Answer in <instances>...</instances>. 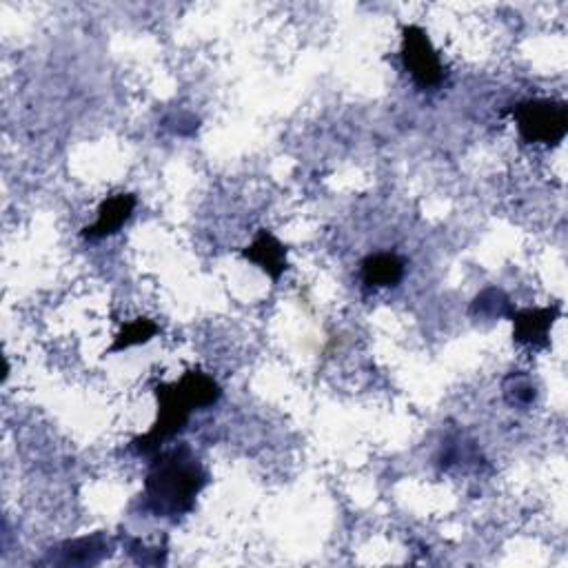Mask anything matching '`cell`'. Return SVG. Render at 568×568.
I'll use <instances>...</instances> for the list:
<instances>
[{
  "instance_id": "6da1fadb",
  "label": "cell",
  "mask_w": 568,
  "mask_h": 568,
  "mask_svg": "<svg viewBox=\"0 0 568 568\" xmlns=\"http://www.w3.org/2000/svg\"><path fill=\"white\" fill-rule=\"evenodd\" d=\"M207 482L205 466L191 455L187 446L156 453L145 480L149 511L158 517L187 515Z\"/></svg>"
},
{
  "instance_id": "7a4b0ae2",
  "label": "cell",
  "mask_w": 568,
  "mask_h": 568,
  "mask_svg": "<svg viewBox=\"0 0 568 568\" xmlns=\"http://www.w3.org/2000/svg\"><path fill=\"white\" fill-rule=\"evenodd\" d=\"M156 400H158L156 422L151 424V429L145 435H140V438L131 442V449L140 455L158 453L162 444L185 431L189 415L194 411V404H191V400L187 398V393L180 387V382L158 384Z\"/></svg>"
},
{
  "instance_id": "3957f363",
  "label": "cell",
  "mask_w": 568,
  "mask_h": 568,
  "mask_svg": "<svg viewBox=\"0 0 568 568\" xmlns=\"http://www.w3.org/2000/svg\"><path fill=\"white\" fill-rule=\"evenodd\" d=\"M511 114L522 138L531 145L555 147L568 134V107L560 100H526V103L515 105Z\"/></svg>"
},
{
  "instance_id": "277c9868",
  "label": "cell",
  "mask_w": 568,
  "mask_h": 568,
  "mask_svg": "<svg viewBox=\"0 0 568 568\" xmlns=\"http://www.w3.org/2000/svg\"><path fill=\"white\" fill-rule=\"evenodd\" d=\"M402 63L409 71L415 85L422 89L438 87L444 80V65L435 52L429 34L418 25H407L402 29Z\"/></svg>"
},
{
  "instance_id": "5b68a950",
  "label": "cell",
  "mask_w": 568,
  "mask_h": 568,
  "mask_svg": "<svg viewBox=\"0 0 568 568\" xmlns=\"http://www.w3.org/2000/svg\"><path fill=\"white\" fill-rule=\"evenodd\" d=\"M562 316V304L555 302L551 307L537 309H522L513 311V340L522 347L529 349H546L551 344V329L553 324Z\"/></svg>"
},
{
  "instance_id": "8992f818",
  "label": "cell",
  "mask_w": 568,
  "mask_h": 568,
  "mask_svg": "<svg viewBox=\"0 0 568 568\" xmlns=\"http://www.w3.org/2000/svg\"><path fill=\"white\" fill-rule=\"evenodd\" d=\"M242 258L260 267L271 280H280L282 273L289 269L287 247L267 229H260L256 240L247 249H242Z\"/></svg>"
},
{
  "instance_id": "52a82bcc",
  "label": "cell",
  "mask_w": 568,
  "mask_h": 568,
  "mask_svg": "<svg viewBox=\"0 0 568 568\" xmlns=\"http://www.w3.org/2000/svg\"><path fill=\"white\" fill-rule=\"evenodd\" d=\"M136 209V196L134 194H116L107 198L98 209V218L91 227L83 229V238L87 240H100L107 236H114L120 227L131 218Z\"/></svg>"
},
{
  "instance_id": "ba28073f",
  "label": "cell",
  "mask_w": 568,
  "mask_h": 568,
  "mask_svg": "<svg viewBox=\"0 0 568 568\" xmlns=\"http://www.w3.org/2000/svg\"><path fill=\"white\" fill-rule=\"evenodd\" d=\"M404 278V260L395 253H373L362 260V280L369 287H395Z\"/></svg>"
},
{
  "instance_id": "9c48e42d",
  "label": "cell",
  "mask_w": 568,
  "mask_h": 568,
  "mask_svg": "<svg viewBox=\"0 0 568 568\" xmlns=\"http://www.w3.org/2000/svg\"><path fill=\"white\" fill-rule=\"evenodd\" d=\"M60 555V564H78V566H91L98 564L103 557L109 555V544L100 533L91 535V537H78V540L65 542L58 549Z\"/></svg>"
},
{
  "instance_id": "30bf717a",
  "label": "cell",
  "mask_w": 568,
  "mask_h": 568,
  "mask_svg": "<svg viewBox=\"0 0 568 568\" xmlns=\"http://www.w3.org/2000/svg\"><path fill=\"white\" fill-rule=\"evenodd\" d=\"M178 382L180 387L185 389L191 404H194V409L213 407V404L222 398L220 384L200 369H189Z\"/></svg>"
},
{
  "instance_id": "8fae6325",
  "label": "cell",
  "mask_w": 568,
  "mask_h": 568,
  "mask_svg": "<svg viewBox=\"0 0 568 568\" xmlns=\"http://www.w3.org/2000/svg\"><path fill=\"white\" fill-rule=\"evenodd\" d=\"M513 302L511 298L506 296L502 289L497 287H489L484 289L478 298L473 300L471 304V316L478 318H489V320H497V318H511L513 316Z\"/></svg>"
},
{
  "instance_id": "7c38bea8",
  "label": "cell",
  "mask_w": 568,
  "mask_h": 568,
  "mask_svg": "<svg viewBox=\"0 0 568 568\" xmlns=\"http://www.w3.org/2000/svg\"><path fill=\"white\" fill-rule=\"evenodd\" d=\"M158 324L149 318H136L127 324H123V329L118 331V336L114 344L107 349L109 353H118L131 347H138V344H147L151 338L158 336Z\"/></svg>"
},
{
  "instance_id": "4fadbf2b",
  "label": "cell",
  "mask_w": 568,
  "mask_h": 568,
  "mask_svg": "<svg viewBox=\"0 0 568 568\" xmlns=\"http://www.w3.org/2000/svg\"><path fill=\"white\" fill-rule=\"evenodd\" d=\"M502 393H504V400L509 402L511 407H520V409L531 407L537 395L533 380L522 371L506 375L502 382Z\"/></svg>"
},
{
  "instance_id": "5bb4252c",
  "label": "cell",
  "mask_w": 568,
  "mask_h": 568,
  "mask_svg": "<svg viewBox=\"0 0 568 568\" xmlns=\"http://www.w3.org/2000/svg\"><path fill=\"white\" fill-rule=\"evenodd\" d=\"M127 553L134 557L136 564H142V566L165 564V549H147L145 544H142L140 540H134V537H129L127 540Z\"/></svg>"
},
{
  "instance_id": "9a60e30c",
  "label": "cell",
  "mask_w": 568,
  "mask_h": 568,
  "mask_svg": "<svg viewBox=\"0 0 568 568\" xmlns=\"http://www.w3.org/2000/svg\"><path fill=\"white\" fill-rule=\"evenodd\" d=\"M165 123H174L176 127L171 131H174V134H180V136L194 134V131L198 129V120L194 116H189V114H178V116H174V120L167 118Z\"/></svg>"
}]
</instances>
